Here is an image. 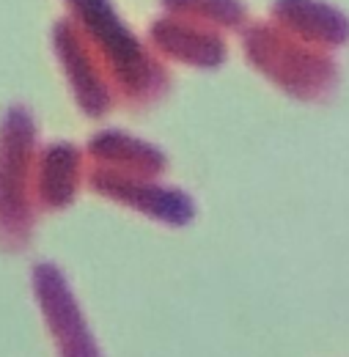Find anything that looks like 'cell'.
Here are the masks:
<instances>
[{"instance_id": "cell-1", "label": "cell", "mask_w": 349, "mask_h": 357, "mask_svg": "<svg viewBox=\"0 0 349 357\" xmlns=\"http://www.w3.org/2000/svg\"><path fill=\"white\" fill-rule=\"evenodd\" d=\"M281 17L311 45L339 47L349 39V20L319 0H281Z\"/></svg>"}]
</instances>
